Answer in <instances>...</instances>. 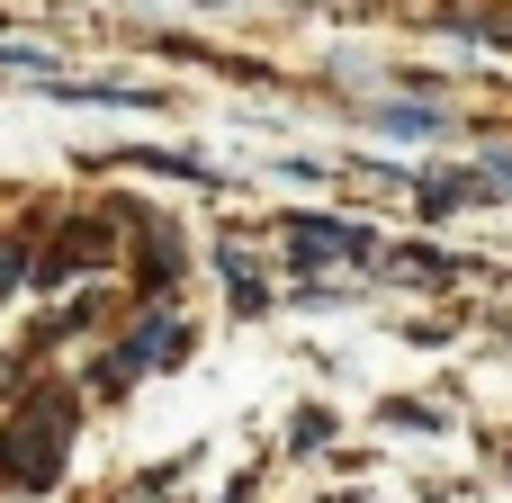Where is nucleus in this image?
Instances as JSON below:
<instances>
[{"mask_svg": "<svg viewBox=\"0 0 512 503\" xmlns=\"http://www.w3.org/2000/svg\"><path fill=\"white\" fill-rule=\"evenodd\" d=\"M63 441H72V405L63 396H27V414L0 432V477L18 495H45L63 477Z\"/></svg>", "mask_w": 512, "mask_h": 503, "instance_id": "nucleus-1", "label": "nucleus"}, {"mask_svg": "<svg viewBox=\"0 0 512 503\" xmlns=\"http://www.w3.org/2000/svg\"><path fill=\"white\" fill-rule=\"evenodd\" d=\"M387 135H441V108H378Z\"/></svg>", "mask_w": 512, "mask_h": 503, "instance_id": "nucleus-3", "label": "nucleus"}, {"mask_svg": "<svg viewBox=\"0 0 512 503\" xmlns=\"http://www.w3.org/2000/svg\"><path fill=\"white\" fill-rule=\"evenodd\" d=\"M477 171H486V189H495V198H512V153H486Z\"/></svg>", "mask_w": 512, "mask_h": 503, "instance_id": "nucleus-4", "label": "nucleus"}, {"mask_svg": "<svg viewBox=\"0 0 512 503\" xmlns=\"http://www.w3.org/2000/svg\"><path fill=\"white\" fill-rule=\"evenodd\" d=\"M279 234L297 261H369V225H342V216H288Z\"/></svg>", "mask_w": 512, "mask_h": 503, "instance_id": "nucleus-2", "label": "nucleus"}]
</instances>
